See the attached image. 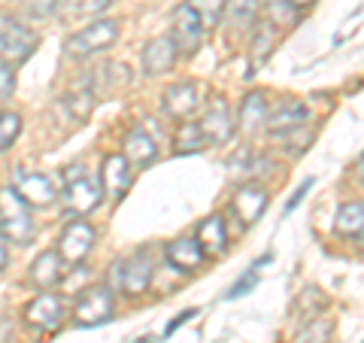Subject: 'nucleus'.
Masks as SVG:
<instances>
[{
    "mask_svg": "<svg viewBox=\"0 0 364 343\" xmlns=\"http://www.w3.org/2000/svg\"><path fill=\"white\" fill-rule=\"evenodd\" d=\"M33 234H37V225L31 219V207L18 198L13 186L4 189L0 191V237H6L16 246H28Z\"/></svg>",
    "mask_w": 364,
    "mask_h": 343,
    "instance_id": "obj_1",
    "label": "nucleus"
},
{
    "mask_svg": "<svg viewBox=\"0 0 364 343\" xmlns=\"http://www.w3.org/2000/svg\"><path fill=\"white\" fill-rule=\"evenodd\" d=\"M116 40H119V21L100 19V21H95V25L70 33L67 43H64V49H67V55H73V58H88V55H97V52L109 49Z\"/></svg>",
    "mask_w": 364,
    "mask_h": 343,
    "instance_id": "obj_2",
    "label": "nucleus"
},
{
    "mask_svg": "<svg viewBox=\"0 0 364 343\" xmlns=\"http://www.w3.org/2000/svg\"><path fill=\"white\" fill-rule=\"evenodd\" d=\"M64 204L70 213L85 216L100 204V186L79 164H70L64 170Z\"/></svg>",
    "mask_w": 364,
    "mask_h": 343,
    "instance_id": "obj_3",
    "label": "nucleus"
},
{
    "mask_svg": "<svg viewBox=\"0 0 364 343\" xmlns=\"http://www.w3.org/2000/svg\"><path fill=\"white\" fill-rule=\"evenodd\" d=\"M116 313V301H112V289L109 285H91L82 295L76 298L73 307V316H76V325L82 328H95V325H104Z\"/></svg>",
    "mask_w": 364,
    "mask_h": 343,
    "instance_id": "obj_4",
    "label": "nucleus"
},
{
    "mask_svg": "<svg viewBox=\"0 0 364 343\" xmlns=\"http://www.w3.org/2000/svg\"><path fill=\"white\" fill-rule=\"evenodd\" d=\"M37 33L31 28L18 25L16 19H9L6 13H0V58L9 64H21L31 58V52L37 49Z\"/></svg>",
    "mask_w": 364,
    "mask_h": 343,
    "instance_id": "obj_5",
    "label": "nucleus"
},
{
    "mask_svg": "<svg viewBox=\"0 0 364 343\" xmlns=\"http://www.w3.org/2000/svg\"><path fill=\"white\" fill-rule=\"evenodd\" d=\"M13 189L18 191V198L28 204V207H37V210H46L55 204V186L52 179L46 174H37V170H16L13 176Z\"/></svg>",
    "mask_w": 364,
    "mask_h": 343,
    "instance_id": "obj_6",
    "label": "nucleus"
},
{
    "mask_svg": "<svg viewBox=\"0 0 364 343\" xmlns=\"http://www.w3.org/2000/svg\"><path fill=\"white\" fill-rule=\"evenodd\" d=\"M203 33H207V31H203L200 19L191 13L186 4L173 9V28H170V40H173L179 55H195L203 46Z\"/></svg>",
    "mask_w": 364,
    "mask_h": 343,
    "instance_id": "obj_7",
    "label": "nucleus"
},
{
    "mask_svg": "<svg viewBox=\"0 0 364 343\" xmlns=\"http://www.w3.org/2000/svg\"><path fill=\"white\" fill-rule=\"evenodd\" d=\"M91 249H95V228L85 219L67 222V228L61 231V240H58V255L67 265H79V261H85Z\"/></svg>",
    "mask_w": 364,
    "mask_h": 343,
    "instance_id": "obj_8",
    "label": "nucleus"
},
{
    "mask_svg": "<svg viewBox=\"0 0 364 343\" xmlns=\"http://www.w3.org/2000/svg\"><path fill=\"white\" fill-rule=\"evenodd\" d=\"M198 125H200V131L210 143H228L231 134L237 131V119H234V112H231V107H228L225 97H213Z\"/></svg>",
    "mask_w": 364,
    "mask_h": 343,
    "instance_id": "obj_9",
    "label": "nucleus"
},
{
    "mask_svg": "<svg viewBox=\"0 0 364 343\" xmlns=\"http://www.w3.org/2000/svg\"><path fill=\"white\" fill-rule=\"evenodd\" d=\"M61 316H64V304L58 295H49V292L37 295V298L25 307V322L33 331H46V334L61 328Z\"/></svg>",
    "mask_w": 364,
    "mask_h": 343,
    "instance_id": "obj_10",
    "label": "nucleus"
},
{
    "mask_svg": "<svg viewBox=\"0 0 364 343\" xmlns=\"http://www.w3.org/2000/svg\"><path fill=\"white\" fill-rule=\"evenodd\" d=\"M267 204H270L267 191L261 189V186H255V182H249V186H243L231 198V207H228V210L234 213V219H240L243 228H249V225H255L261 216H264Z\"/></svg>",
    "mask_w": 364,
    "mask_h": 343,
    "instance_id": "obj_11",
    "label": "nucleus"
},
{
    "mask_svg": "<svg viewBox=\"0 0 364 343\" xmlns=\"http://www.w3.org/2000/svg\"><path fill=\"white\" fill-rule=\"evenodd\" d=\"M119 285L124 295H143L152 283V261L146 253H134L128 261H119Z\"/></svg>",
    "mask_w": 364,
    "mask_h": 343,
    "instance_id": "obj_12",
    "label": "nucleus"
},
{
    "mask_svg": "<svg viewBox=\"0 0 364 343\" xmlns=\"http://www.w3.org/2000/svg\"><path fill=\"white\" fill-rule=\"evenodd\" d=\"M198 107H200V88H198V83H191V79L170 85L164 91V112H167V116L188 119Z\"/></svg>",
    "mask_w": 364,
    "mask_h": 343,
    "instance_id": "obj_13",
    "label": "nucleus"
},
{
    "mask_svg": "<svg viewBox=\"0 0 364 343\" xmlns=\"http://www.w3.org/2000/svg\"><path fill=\"white\" fill-rule=\"evenodd\" d=\"M100 179H104V191L109 198L122 201L128 194L131 182H134V170H131V162L124 155H107L104 158V170H100Z\"/></svg>",
    "mask_w": 364,
    "mask_h": 343,
    "instance_id": "obj_14",
    "label": "nucleus"
},
{
    "mask_svg": "<svg viewBox=\"0 0 364 343\" xmlns=\"http://www.w3.org/2000/svg\"><path fill=\"white\" fill-rule=\"evenodd\" d=\"M179 58L176 46L170 37H158V40H149L143 49V73L146 76H161V73H170L173 64Z\"/></svg>",
    "mask_w": 364,
    "mask_h": 343,
    "instance_id": "obj_15",
    "label": "nucleus"
},
{
    "mask_svg": "<svg viewBox=\"0 0 364 343\" xmlns=\"http://www.w3.org/2000/svg\"><path fill=\"white\" fill-rule=\"evenodd\" d=\"M198 246L203 258H219L225 255L228 249V228H225V219L222 216H207L200 225H198Z\"/></svg>",
    "mask_w": 364,
    "mask_h": 343,
    "instance_id": "obj_16",
    "label": "nucleus"
},
{
    "mask_svg": "<svg viewBox=\"0 0 364 343\" xmlns=\"http://www.w3.org/2000/svg\"><path fill=\"white\" fill-rule=\"evenodd\" d=\"M61 265H64V258L55 253V249H49V253H40L37 258L31 261L28 277H31V283L37 285V289L49 292V289H55V285H58V280H61V270H64Z\"/></svg>",
    "mask_w": 364,
    "mask_h": 343,
    "instance_id": "obj_17",
    "label": "nucleus"
},
{
    "mask_svg": "<svg viewBox=\"0 0 364 343\" xmlns=\"http://www.w3.org/2000/svg\"><path fill=\"white\" fill-rule=\"evenodd\" d=\"M164 255H167V265L182 273H191L203 265V253H200L198 240H191V237H179L173 243H167Z\"/></svg>",
    "mask_w": 364,
    "mask_h": 343,
    "instance_id": "obj_18",
    "label": "nucleus"
},
{
    "mask_svg": "<svg viewBox=\"0 0 364 343\" xmlns=\"http://www.w3.org/2000/svg\"><path fill=\"white\" fill-rule=\"evenodd\" d=\"M310 119V112H306V107L304 104H282L273 116H267V131L273 134V137H289V134H294V131H301L304 128V122Z\"/></svg>",
    "mask_w": 364,
    "mask_h": 343,
    "instance_id": "obj_19",
    "label": "nucleus"
},
{
    "mask_svg": "<svg viewBox=\"0 0 364 343\" xmlns=\"http://www.w3.org/2000/svg\"><path fill=\"white\" fill-rule=\"evenodd\" d=\"M124 158L131 162V167H149L158 158V146L143 128H134L124 137Z\"/></svg>",
    "mask_w": 364,
    "mask_h": 343,
    "instance_id": "obj_20",
    "label": "nucleus"
},
{
    "mask_svg": "<svg viewBox=\"0 0 364 343\" xmlns=\"http://www.w3.org/2000/svg\"><path fill=\"white\" fill-rule=\"evenodd\" d=\"M237 122H240V131H246V134H255L258 128H264V122H267V100H264L261 91H249V95L243 97Z\"/></svg>",
    "mask_w": 364,
    "mask_h": 343,
    "instance_id": "obj_21",
    "label": "nucleus"
},
{
    "mask_svg": "<svg viewBox=\"0 0 364 343\" xmlns=\"http://www.w3.org/2000/svg\"><path fill=\"white\" fill-rule=\"evenodd\" d=\"M334 231L340 237H361L364 231V204L361 201H352V204H343V207L337 210V219H334Z\"/></svg>",
    "mask_w": 364,
    "mask_h": 343,
    "instance_id": "obj_22",
    "label": "nucleus"
},
{
    "mask_svg": "<svg viewBox=\"0 0 364 343\" xmlns=\"http://www.w3.org/2000/svg\"><path fill=\"white\" fill-rule=\"evenodd\" d=\"M210 140L203 137L200 131V125L198 122H182V128L176 134V152L179 155H188V152H200V149H207Z\"/></svg>",
    "mask_w": 364,
    "mask_h": 343,
    "instance_id": "obj_23",
    "label": "nucleus"
},
{
    "mask_svg": "<svg viewBox=\"0 0 364 343\" xmlns=\"http://www.w3.org/2000/svg\"><path fill=\"white\" fill-rule=\"evenodd\" d=\"M225 4H228V0H186V6L200 19L203 31H210V28H215L222 21Z\"/></svg>",
    "mask_w": 364,
    "mask_h": 343,
    "instance_id": "obj_24",
    "label": "nucleus"
},
{
    "mask_svg": "<svg viewBox=\"0 0 364 343\" xmlns=\"http://www.w3.org/2000/svg\"><path fill=\"white\" fill-rule=\"evenodd\" d=\"M273 43H277V31H273V25L270 21H258L255 40H252V67H261L270 58Z\"/></svg>",
    "mask_w": 364,
    "mask_h": 343,
    "instance_id": "obj_25",
    "label": "nucleus"
},
{
    "mask_svg": "<svg viewBox=\"0 0 364 343\" xmlns=\"http://www.w3.org/2000/svg\"><path fill=\"white\" fill-rule=\"evenodd\" d=\"M225 13H228V19H231L234 28H249V25H255L258 0H228Z\"/></svg>",
    "mask_w": 364,
    "mask_h": 343,
    "instance_id": "obj_26",
    "label": "nucleus"
},
{
    "mask_svg": "<svg viewBox=\"0 0 364 343\" xmlns=\"http://www.w3.org/2000/svg\"><path fill=\"white\" fill-rule=\"evenodd\" d=\"M67 110H70V116L76 122H85L91 116V110H95V91L85 88V91H70V95L64 97Z\"/></svg>",
    "mask_w": 364,
    "mask_h": 343,
    "instance_id": "obj_27",
    "label": "nucleus"
},
{
    "mask_svg": "<svg viewBox=\"0 0 364 343\" xmlns=\"http://www.w3.org/2000/svg\"><path fill=\"white\" fill-rule=\"evenodd\" d=\"M21 134V116L18 112H4L0 116V152H6Z\"/></svg>",
    "mask_w": 364,
    "mask_h": 343,
    "instance_id": "obj_28",
    "label": "nucleus"
},
{
    "mask_svg": "<svg viewBox=\"0 0 364 343\" xmlns=\"http://www.w3.org/2000/svg\"><path fill=\"white\" fill-rule=\"evenodd\" d=\"M18 6L25 9V13H28L31 19L43 21V19L55 16V9H58V0H18Z\"/></svg>",
    "mask_w": 364,
    "mask_h": 343,
    "instance_id": "obj_29",
    "label": "nucleus"
},
{
    "mask_svg": "<svg viewBox=\"0 0 364 343\" xmlns=\"http://www.w3.org/2000/svg\"><path fill=\"white\" fill-rule=\"evenodd\" d=\"M109 4H112V0H70V6H73L76 16H97V13H104Z\"/></svg>",
    "mask_w": 364,
    "mask_h": 343,
    "instance_id": "obj_30",
    "label": "nucleus"
},
{
    "mask_svg": "<svg viewBox=\"0 0 364 343\" xmlns=\"http://www.w3.org/2000/svg\"><path fill=\"white\" fill-rule=\"evenodd\" d=\"M255 283H258V273H255V270H249L240 283H234L231 289H228L225 298H228V301H231V298H243V295H246L249 289H255Z\"/></svg>",
    "mask_w": 364,
    "mask_h": 343,
    "instance_id": "obj_31",
    "label": "nucleus"
},
{
    "mask_svg": "<svg viewBox=\"0 0 364 343\" xmlns=\"http://www.w3.org/2000/svg\"><path fill=\"white\" fill-rule=\"evenodd\" d=\"M13 88H16V73H13V67H6V64H0V104L13 95Z\"/></svg>",
    "mask_w": 364,
    "mask_h": 343,
    "instance_id": "obj_32",
    "label": "nucleus"
},
{
    "mask_svg": "<svg viewBox=\"0 0 364 343\" xmlns=\"http://www.w3.org/2000/svg\"><path fill=\"white\" fill-rule=\"evenodd\" d=\"M310 189H313V179H304V186H298V191H294V198L289 201V207H286V210H294V207H298L301 198H304V194L310 191Z\"/></svg>",
    "mask_w": 364,
    "mask_h": 343,
    "instance_id": "obj_33",
    "label": "nucleus"
},
{
    "mask_svg": "<svg viewBox=\"0 0 364 343\" xmlns=\"http://www.w3.org/2000/svg\"><path fill=\"white\" fill-rule=\"evenodd\" d=\"M286 4H289L291 9H310V6L316 4V0H286Z\"/></svg>",
    "mask_w": 364,
    "mask_h": 343,
    "instance_id": "obj_34",
    "label": "nucleus"
},
{
    "mask_svg": "<svg viewBox=\"0 0 364 343\" xmlns=\"http://www.w3.org/2000/svg\"><path fill=\"white\" fill-rule=\"evenodd\" d=\"M6 261H9V255H6V246H4V243H0V273H4V270H6Z\"/></svg>",
    "mask_w": 364,
    "mask_h": 343,
    "instance_id": "obj_35",
    "label": "nucleus"
},
{
    "mask_svg": "<svg viewBox=\"0 0 364 343\" xmlns=\"http://www.w3.org/2000/svg\"><path fill=\"white\" fill-rule=\"evenodd\" d=\"M355 176H358V182L364 186V155L358 158V164H355Z\"/></svg>",
    "mask_w": 364,
    "mask_h": 343,
    "instance_id": "obj_36",
    "label": "nucleus"
},
{
    "mask_svg": "<svg viewBox=\"0 0 364 343\" xmlns=\"http://www.w3.org/2000/svg\"><path fill=\"white\" fill-rule=\"evenodd\" d=\"M361 249H364V231H361Z\"/></svg>",
    "mask_w": 364,
    "mask_h": 343,
    "instance_id": "obj_37",
    "label": "nucleus"
}]
</instances>
